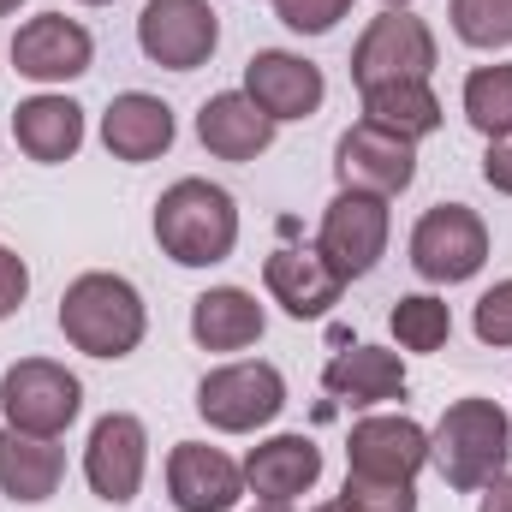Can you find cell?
<instances>
[{
    "label": "cell",
    "mask_w": 512,
    "mask_h": 512,
    "mask_svg": "<svg viewBox=\"0 0 512 512\" xmlns=\"http://www.w3.org/2000/svg\"><path fill=\"white\" fill-rule=\"evenodd\" d=\"M274 120L256 108L245 90H221V96H209L203 108H197V137H203V149L209 155H221V161H256L268 143H274Z\"/></svg>",
    "instance_id": "19"
},
{
    "label": "cell",
    "mask_w": 512,
    "mask_h": 512,
    "mask_svg": "<svg viewBox=\"0 0 512 512\" xmlns=\"http://www.w3.org/2000/svg\"><path fill=\"white\" fill-rule=\"evenodd\" d=\"M24 298H30V268H24V256L18 251L0 245V322H6Z\"/></svg>",
    "instance_id": "31"
},
{
    "label": "cell",
    "mask_w": 512,
    "mask_h": 512,
    "mask_svg": "<svg viewBox=\"0 0 512 512\" xmlns=\"http://www.w3.org/2000/svg\"><path fill=\"white\" fill-rule=\"evenodd\" d=\"M512 459V417L495 399H453L429 435V465L447 477V489L477 495L483 483H495Z\"/></svg>",
    "instance_id": "3"
},
{
    "label": "cell",
    "mask_w": 512,
    "mask_h": 512,
    "mask_svg": "<svg viewBox=\"0 0 512 512\" xmlns=\"http://www.w3.org/2000/svg\"><path fill=\"white\" fill-rule=\"evenodd\" d=\"M465 120L489 143L512 137V66H477L465 78Z\"/></svg>",
    "instance_id": "25"
},
{
    "label": "cell",
    "mask_w": 512,
    "mask_h": 512,
    "mask_svg": "<svg viewBox=\"0 0 512 512\" xmlns=\"http://www.w3.org/2000/svg\"><path fill=\"white\" fill-rule=\"evenodd\" d=\"M364 96V126L387 131V137H429L441 126V96L423 84V78H405V84H376V90H358Z\"/></svg>",
    "instance_id": "24"
},
{
    "label": "cell",
    "mask_w": 512,
    "mask_h": 512,
    "mask_svg": "<svg viewBox=\"0 0 512 512\" xmlns=\"http://www.w3.org/2000/svg\"><path fill=\"white\" fill-rule=\"evenodd\" d=\"M483 262H489V227L465 203H435L411 227V268L435 286H459V280L483 274Z\"/></svg>",
    "instance_id": "7"
},
{
    "label": "cell",
    "mask_w": 512,
    "mask_h": 512,
    "mask_svg": "<svg viewBox=\"0 0 512 512\" xmlns=\"http://www.w3.org/2000/svg\"><path fill=\"white\" fill-rule=\"evenodd\" d=\"M12 137L30 161L60 167L84 149V108L72 96H30L12 108Z\"/></svg>",
    "instance_id": "21"
},
{
    "label": "cell",
    "mask_w": 512,
    "mask_h": 512,
    "mask_svg": "<svg viewBox=\"0 0 512 512\" xmlns=\"http://www.w3.org/2000/svg\"><path fill=\"white\" fill-rule=\"evenodd\" d=\"M429 72H435V30L405 6H382V18H370V30L352 48V84L358 90L405 84V78L429 84Z\"/></svg>",
    "instance_id": "5"
},
{
    "label": "cell",
    "mask_w": 512,
    "mask_h": 512,
    "mask_svg": "<svg viewBox=\"0 0 512 512\" xmlns=\"http://www.w3.org/2000/svg\"><path fill=\"white\" fill-rule=\"evenodd\" d=\"M429 465V429L411 417H358L346 435V471L376 483H417Z\"/></svg>",
    "instance_id": "12"
},
{
    "label": "cell",
    "mask_w": 512,
    "mask_h": 512,
    "mask_svg": "<svg viewBox=\"0 0 512 512\" xmlns=\"http://www.w3.org/2000/svg\"><path fill=\"white\" fill-rule=\"evenodd\" d=\"M340 501L352 512H417V489L411 483H376V477H352L346 471Z\"/></svg>",
    "instance_id": "28"
},
{
    "label": "cell",
    "mask_w": 512,
    "mask_h": 512,
    "mask_svg": "<svg viewBox=\"0 0 512 512\" xmlns=\"http://www.w3.org/2000/svg\"><path fill=\"white\" fill-rule=\"evenodd\" d=\"M262 286H268V298H274L286 316H298V322L328 316V310L340 304V292H346V280L334 274V262L316 251V245H280V251L262 262Z\"/></svg>",
    "instance_id": "15"
},
{
    "label": "cell",
    "mask_w": 512,
    "mask_h": 512,
    "mask_svg": "<svg viewBox=\"0 0 512 512\" xmlns=\"http://www.w3.org/2000/svg\"><path fill=\"white\" fill-rule=\"evenodd\" d=\"M322 387L346 405H382V399H405V364L399 352L387 346H352L340 352L328 370H322Z\"/></svg>",
    "instance_id": "23"
},
{
    "label": "cell",
    "mask_w": 512,
    "mask_h": 512,
    "mask_svg": "<svg viewBox=\"0 0 512 512\" xmlns=\"http://www.w3.org/2000/svg\"><path fill=\"white\" fill-rule=\"evenodd\" d=\"M0 411H6V429L60 441L84 411V382L54 358H18L0 376Z\"/></svg>",
    "instance_id": "4"
},
{
    "label": "cell",
    "mask_w": 512,
    "mask_h": 512,
    "mask_svg": "<svg viewBox=\"0 0 512 512\" xmlns=\"http://www.w3.org/2000/svg\"><path fill=\"white\" fill-rule=\"evenodd\" d=\"M334 173H340V191H370V197H399L411 179H417V143L405 137H387L376 126H358L334 143Z\"/></svg>",
    "instance_id": "13"
},
{
    "label": "cell",
    "mask_w": 512,
    "mask_h": 512,
    "mask_svg": "<svg viewBox=\"0 0 512 512\" xmlns=\"http://www.w3.org/2000/svg\"><path fill=\"white\" fill-rule=\"evenodd\" d=\"M274 12L292 36H328L352 12V0H274Z\"/></svg>",
    "instance_id": "30"
},
{
    "label": "cell",
    "mask_w": 512,
    "mask_h": 512,
    "mask_svg": "<svg viewBox=\"0 0 512 512\" xmlns=\"http://www.w3.org/2000/svg\"><path fill=\"white\" fill-rule=\"evenodd\" d=\"M245 96H251L274 126H286V120H310V114L322 108L328 78H322V66H310L304 54L262 48V54H251V66H245Z\"/></svg>",
    "instance_id": "14"
},
{
    "label": "cell",
    "mask_w": 512,
    "mask_h": 512,
    "mask_svg": "<svg viewBox=\"0 0 512 512\" xmlns=\"http://www.w3.org/2000/svg\"><path fill=\"white\" fill-rule=\"evenodd\" d=\"M322 483V447L310 435H268L245 459V489L268 507H292Z\"/></svg>",
    "instance_id": "17"
},
{
    "label": "cell",
    "mask_w": 512,
    "mask_h": 512,
    "mask_svg": "<svg viewBox=\"0 0 512 512\" xmlns=\"http://www.w3.org/2000/svg\"><path fill=\"white\" fill-rule=\"evenodd\" d=\"M60 334L84 352V358H131L149 334V310L143 292L126 274L90 268L60 292Z\"/></svg>",
    "instance_id": "1"
},
{
    "label": "cell",
    "mask_w": 512,
    "mask_h": 512,
    "mask_svg": "<svg viewBox=\"0 0 512 512\" xmlns=\"http://www.w3.org/2000/svg\"><path fill=\"white\" fill-rule=\"evenodd\" d=\"M191 340L203 352H245L262 340V304L245 286H209L191 304Z\"/></svg>",
    "instance_id": "22"
},
{
    "label": "cell",
    "mask_w": 512,
    "mask_h": 512,
    "mask_svg": "<svg viewBox=\"0 0 512 512\" xmlns=\"http://www.w3.org/2000/svg\"><path fill=\"white\" fill-rule=\"evenodd\" d=\"M137 48L149 66L197 72L221 48V12L209 0H149L137 18Z\"/></svg>",
    "instance_id": "8"
},
{
    "label": "cell",
    "mask_w": 512,
    "mask_h": 512,
    "mask_svg": "<svg viewBox=\"0 0 512 512\" xmlns=\"http://www.w3.org/2000/svg\"><path fill=\"white\" fill-rule=\"evenodd\" d=\"M477 512H512V477L501 471L495 483H483V501H477Z\"/></svg>",
    "instance_id": "33"
},
{
    "label": "cell",
    "mask_w": 512,
    "mask_h": 512,
    "mask_svg": "<svg viewBox=\"0 0 512 512\" xmlns=\"http://www.w3.org/2000/svg\"><path fill=\"white\" fill-rule=\"evenodd\" d=\"M387 322H393V340H399L405 352H441V346L453 340V310H447L435 292H411V298H399Z\"/></svg>",
    "instance_id": "26"
},
{
    "label": "cell",
    "mask_w": 512,
    "mask_h": 512,
    "mask_svg": "<svg viewBox=\"0 0 512 512\" xmlns=\"http://www.w3.org/2000/svg\"><path fill=\"white\" fill-rule=\"evenodd\" d=\"M60 477H66V447L60 441L0 429V495H12L18 507H42V501H54Z\"/></svg>",
    "instance_id": "20"
},
{
    "label": "cell",
    "mask_w": 512,
    "mask_h": 512,
    "mask_svg": "<svg viewBox=\"0 0 512 512\" xmlns=\"http://www.w3.org/2000/svg\"><path fill=\"white\" fill-rule=\"evenodd\" d=\"M102 143H108L114 161L143 167V161H155V155L173 149V108L161 96H149V90H126L102 114Z\"/></svg>",
    "instance_id": "18"
},
{
    "label": "cell",
    "mask_w": 512,
    "mask_h": 512,
    "mask_svg": "<svg viewBox=\"0 0 512 512\" xmlns=\"http://www.w3.org/2000/svg\"><path fill=\"white\" fill-rule=\"evenodd\" d=\"M316 512H352V507L346 501H328V507H316Z\"/></svg>",
    "instance_id": "34"
},
{
    "label": "cell",
    "mask_w": 512,
    "mask_h": 512,
    "mask_svg": "<svg viewBox=\"0 0 512 512\" xmlns=\"http://www.w3.org/2000/svg\"><path fill=\"white\" fill-rule=\"evenodd\" d=\"M382 6H411V0H382Z\"/></svg>",
    "instance_id": "37"
},
{
    "label": "cell",
    "mask_w": 512,
    "mask_h": 512,
    "mask_svg": "<svg viewBox=\"0 0 512 512\" xmlns=\"http://www.w3.org/2000/svg\"><path fill=\"white\" fill-rule=\"evenodd\" d=\"M90 60H96V36L66 12H36L12 36V66L30 84H72L90 72Z\"/></svg>",
    "instance_id": "11"
},
{
    "label": "cell",
    "mask_w": 512,
    "mask_h": 512,
    "mask_svg": "<svg viewBox=\"0 0 512 512\" xmlns=\"http://www.w3.org/2000/svg\"><path fill=\"white\" fill-rule=\"evenodd\" d=\"M251 512H292V507H268V501H262V507H251Z\"/></svg>",
    "instance_id": "36"
},
{
    "label": "cell",
    "mask_w": 512,
    "mask_h": 512,
    "mask_svg": "<svg viewBox=\"0 0 512 512\" xmlns=\"http://www.w3.org/2000/svg\"><path fill=\"white\" fill-rule=\"evenodd\" d=\"M387 197H370V191H340L328 209H322V233H316V251L334 262L340 280H364L387 251Z\"/></svg>",
    "instance_id": "9"
},
{
    "label": "cell",
    "mask_w": 512,
    "mask_h": 512,
    "mask_svg": "<svg viewBox=\"0 0 512 512\" xmlns=\"http://www.w3.org/2000/svg\"><path fill=\"white\" fill-rule=\"evenodd\" d=\"M84 6H108V0H84Z\"/></svg>",
    "instance_id": "38"
},
{
    "label": "cell",
    "mask_w": 512,
    "mask_h": 512,
    "mask_svg": "<svg viewBox=\"0 0 512 512\" xmlns=\"http://www.w3.org/2000/svg\"><path fill=\"white\" fill-rule=\"evenodd\" d=\"M471 328H477V340H483V346L507 352V346H512V280H495V286L477 298Z\"/></svg>",
    "instance_id": "29"
},
{
    "label": "cell",
    "mask_w": 512,
    "mask_h": 512,
    "mask_svg": "<svg viewBox=\"0 0 512 512\" xmlns=\"http://www.w3.org/2000/svg\"><path fill=\"white\" fill-rule=\"evenodd\" d=\"M155 245L179 268H215L239 245V203L209 179H173L155 197Z\"/></svg>",
    "instance_id": "2"
},
{
    "label": "cell",
    "mask_w": 512,
    "mask_h": 512,
    "mask_svg": "<svg viewBox=\"0 0 512 512\" xmlns=\"http://www.w3.org/2000/svg\"><path fill=\"white\" fill-rule=\"evenodd\" d=\"M143 471H149V429H143V417H131V411L96 417L90 447H84V477H90L96 501H108V507L137 501Z\"/></svg>",
    "instance_id": "10"
},
{
    "label": "cell",
    "mask_w": 512,
    "mask_h": 512,
    "mask_svg": "<svg viewBox=\"0 0 512 512\" xmlns=\"http://www.w3.org/2000/svg\"><path fill=\"white\" fill-rule=\"evenodd\" d=\"M18 6H24V0H0V18H6V12H18Z\"/></svg>",
    "instance_id": "35"
},
{
    "label": "cell",
    "mask_w": 512,
    "mask_h": 512,
    "mask_svg": "<svg viewBox=\"0 0 512 512\" xmlns=\"http://www.w3.org/2000/svg\"><path fill=\"white\" fill-rule=\"evenodd\" d=\"M167 495L179 512H233L245 501V465H233L221 447L179 441L167 453Z\"/></svg>",
    "instance_id": "16"
},
{
    "label": "cell",
    "mask_w": 512,
    "mask_h": 512,
    "mask_svg": "<svg viewBox=\"0 0 512 512\" xmlns=\"http://www.w3.org/2000/svg\"><path fill=\"white\" fill-rule=\"evenodd\" d=\"M197 411L209 429L221 435H251V429H268L280 411H286V376L274 364H221L197 382Z\"/></svg>",
    "instance_id": "6"
},
{
    "label": "cell",
    "mask_w": 512,
    "mask_h": 512,
    "mask_svg": "<svg viewBox=\"0 0 512 512\" xmlns=\"http://www.w3.org/2000/svg\"><path fill=\"white\" fill-rule=\"evenodd\" d=\"M483 179H489L501 197H512V137L489 143V155H483Z\"/></svg>",
    "instance_id": "32"
},
{
    "label": "cell",
    "mask_w": 512,
    "mask_h": 512,
    "mask_svg": "<svg viewBox=\"0 0 512 512\" xmlns=\"http://www.w3.org/2000/svg\"><path fill=\"white\" fill-rule=\"evenodd\" d=\"M447 18L465 48H483V54L512 48V0H453Z\"/></svg>",
    "instance_id": "27"
}]
</instances>
